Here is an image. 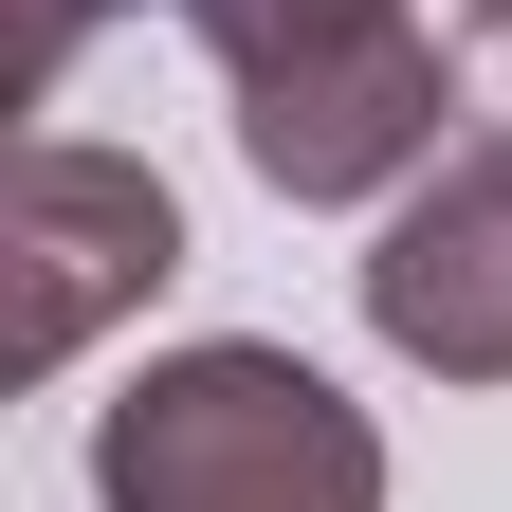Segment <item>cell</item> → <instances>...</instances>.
<instances>
[{"label": "cell", "mask_w": 512, "mask_h": 512, "mask_svg": "<svg viewBox=\"0 0 512 512\" xmlns=\"http://www.w3.org/2000/svg\"><path fill=\"white\" fill-rule=\"evenodd\" d=\"M366 330L421 384H512V147H439L366 238Z\"/></svg>", "instance_id": "obj_3"}, {"label": "cell", "mask_w": 512, "mask_h": 512, "mask_svg": "<svg viewBox=\"0 0 512 512\" xmlns=\"http://www.w3.org/2000/svg\"><path fill=\"white\" fill-rule=\"evenodd\" d=\"M458 74H476V128L512 147V0H476V19H458Z\"/></svg>", "instance_id": "obj_5"}, {"label": "cell", "mask_w": 512, "mask_h": 512, "mask_svg": "<svg viewBox=\"0 0 512 512\" xmlns=\"http://www.w3.org/2000/svg\"><path fill=\"white\" fill-rule=\"evenodd\" d=\"M92 512H384V421L311 348H147L92 403Z\"/></svg>", "instance_id": "obj_1"}, {"label": "cell", "mask_w": 512, "mask_h": 512, "mask_svg": "<svg viewBox=\"0 0 512 512\" xmlns=\"http://www.w3.org/2000/svg\"><path fill=\"white\" fill-rule=\"evenodd\" d=\"M110 19H147V0H19V55H0V74H19V110H55V74H74ZM165 19L220 55V92H256V74H311V55L421 19V0H165Z\"/></svg>", "instance_id": "obj_4"}, {"label": "cell", "mask_w": 512, "mask_h": 512, "mask_svg": "<svg viewBox=\"0 0 512 512\" xmlns=\"http://www.w3.org/2000/svg\"><path fill=\"white\" fill-rule=\"evenodd\" d=\"M165 275H183L165 165L74 147V128H37V147L0 165V366H19V384H55L92 330H128Z\"/></svg>", "instance_id": "obj_2"}]
</instances>
